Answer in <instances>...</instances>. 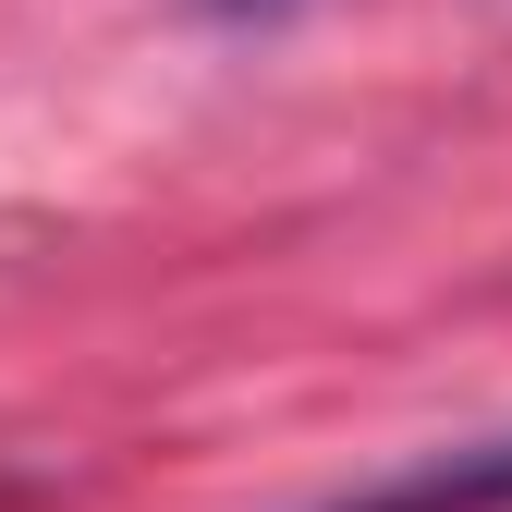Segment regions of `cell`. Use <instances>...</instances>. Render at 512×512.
Returning a JSON list of instances; mask_svg holds the SVG:
<instances>
[{"label": "cell", "instance_id": "obj_2", "mask_svg": "<svg viewBox=\"0 0 512 512\" xmlns=\"http://www.w3.org/2000/svg\"><path fill=\"white\" fill-rule=\"evenodd\" d=\"M220 13H293V0H220Z\"/></svg>", "mask_w": 512, "mask_h": 512}, {"label": "cell", "instance_id": "obj_3", "mask_svg": "<svg viewBox=\"0 0 512 512\" xmlns=\"http://www.w3.org/2000/svg\"><path fill=\"white\" fill-rule=\"evenodd\" d=\"M13 500H25V488H13V476H0V512H13Z\"/></svg>", "mask_w": 512, "mask_h": 512}, {"label": "cell", "instance_id": "obj_1", "mask_svg": "<svg viewBox=\"0 0 512 512\" xmlns=\"http://www.w3.org/2000/svg\"><path fill=\"white\" fill-rule=\"evenodd\" d=\"M330 512H512V427L500 439H464V452H427L378 488H342Z\"/></svg>", "mask_w": 512, "mask_h": 512}]
</instances>
